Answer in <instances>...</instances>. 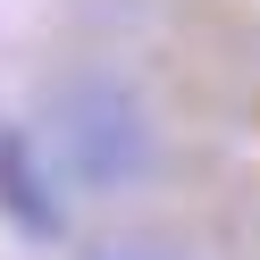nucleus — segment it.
<instances>
[{"label": "nucleus", "instance_id": "f257e3e1", "mask_svg": "<svg viewBox=\"0 0 260 260\" xmlns=\"http://www.w3.org/2000/svg\"><path fill=\"white\" fill-rule=\"evenodd\" d=\"M42 135L59 151V176L84 193H126L151 168V118H143L135 84L109 68H76L42 109Z\"/></svg>", "mask_w": 260, "mask_h": 260}, {"label": "nucleus", "instance_id": "f03ea898", "mask_svg": "<svg viewBox=\"0 0 260 260\" xmlns=\"http://www.w3.org/2000/svg\"><path fill=\"white\" fill-rule=\"evenodd\" d=\"M0 202H9V218H17V226L59 235V202L42 193V176H34V143H25V135H0Z\"/></svg>", "mask_w": 260, "mask_h": 260}, {"label": "nucleus", "instance_id": "7ed1b4c3", "mask_svg": "<svg viewBox=\"0 0 260 260\" xmlns=\"http://www.w3.org/2000/svg\"><path fill=\"white\" fill-rule=\"evenodd\" d=\"M92 260H159L151 243H109V252H92Z\"/></svg>", "mask_w": 260, "mask_h": 260}]
</instances>
